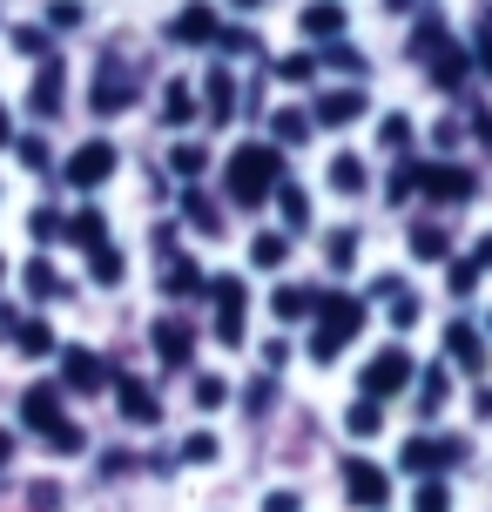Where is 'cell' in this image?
Segmentation results:
<instances>
[{
    "instance_id": "17",
    "label": "cell",
    "mask_w": 492,
    "mask_h": 512,
    "mask_svg": "<svg viewBox=\"0 0 492 512\" xmlns=\"http://www.w3.org/2000/svg\"><path fill=\"white\" fill-rule=\"evenodd\" d=\"M445 351H452V364H466V371H479V364H486V344H479V331H472V324H452V331H445Z\"/></svg>"
},
{
    "instance_id": "25",
    "label": "cell",
    "mask_w": 492,
    "mask_h": 512,
    "mask_svg": "<svg viewBox=\"0 0 492 512\" xmlns=\"http://www.w3.org/2000/svg\"><path fill=\"white\" fill-rule=\"evenodd\" d=\"M284 256H290V236H277V230H263L257 243H250V263H257V270H277Z\"/></svg>"
},
{
    "instance_id": "12",
    "label": "cell",
    "mask_w": 492,
    "mask_h": 512,
    "mask_svg": "<svg viewBox=\"0 0 492 512\" xmlns=\"http://www.w3.org/2000/svg\"><path fill=\"white\" fill-rule=\"evenodd\" d=\"M466 48H452V41H439V48H432V81H439L445 95H452V88H459V81H466Z\"/></svg>"
},
{
    "instance_id": "48",
    "label": "cell",
    "mask_w": 492,
    "mask_h": 512,
    "mask_svg": "<svg viewBox=\"0 0 492 512\" xmlns=\"http://www.w3.org/2000/svg\"><path fill=\"white\" fill-rule=\"evenodd\" d=\"M14 149H21V162H27V169H41V162H48V149H41V142H34V135H21V142H14Z\"/></svg>"
},
{
    "instance_id": "40",
    "label": "cell",
    "mask_w": 492,
    "mask_h": 512,
    "mask_svg": "<svg viewBox=\"0 0 492 512\" xmlns=\"http://www.w3.org/2000/svg\"><path fill=\"white\" fill-rule=\"evenodd\" d=\"M182 459H189V465H209V459H216V438H209V432L182 438Z\"/></svg>"
},
{
    "instance_id": "54",
    "label": "cell",
    "mask_w": 492,
    "mask_h": 512,
    "mask_svg": "<svg viewBox=\"0 0 492 512\" xmlns=\"http://www.w3.org/2000/svg\"><path fill=\"white\" fill-rule=\"evenodd\" d=\"M472 263H479V270H486V263H492V236H486V243H479V256H472Z\"/></svg>"
},
{
    "instance_id": "13",
    "label": "cell",
    "mask_w": 492,
    "mask_h": 512,
    "mask_svg": "<svg viewBox=\"0 0 492 512\" xmlns=\"http://www.w3.org/2000/svg\"><path fill=\"white\" fill-rule=\"evenodd\" d=\"M156 358H162V364H176V371H182V364L196 358V337L182 331V324H156Z\"/></svg>"
},
{
    "instance_id": "38",
    "label": "cell",
    "mask_w": 492,
    "mask_h": 512,
    "mask_svg": "<svg viewBox=\"0 0 492 512\" xmlns=\"http://www.w3.org/2000/svg\"><path fill=\"white\" fill-rule=\"evenodd\" d=\"M196 405H203V411L230 405V384H223V378H196Z\"/></svg>"
},
{
    "instance_id": "51",
    "label": "cell",
    "mask_w": 492,
    "mask_h": 512,
    "mask_svg": "<svg viewBox=\"0 0 492 512\" xmlns=\"http://www.w3.org/2000/svg\"><path fill=\"white\" fill-rule=\"evenodd\" d=\"M182 209H189V223H203V230H209V223H216V209H209L203 196H189V203H182Z\"/></svg>"
},
{
    "instance_id": "10",
    "label": "cell",
    "mask_w": 492,
    "mask_h": 512,
    "mask_svg": "<svg viewBox=\"0 0 492 512\" xmlns=\"http://www.w3.org/2000/svg\"><path fill=\"white\" fill-rule=\"evenodd\" d=\"M398 459H405V472H439V465L459 459V445H452V438H445V445H439V438H412Z\"/></svg>"
},
{
    "instance_id": "57",
    "label": "cell",
    "mask_w": 492,
    "mask_h": 512,
    "mask_svg": "<svg viewBox=\"0 0 492 512\" xmlns=\"http://www.w3.org/2000/svg\"><path fill=\"white\" fill-rule=\"evenodd\" d=\"M236 7H263V0H236Z\"/></svg>"
},
{
    "instance_id": "52",
    "label": "cell",
    "mask_w": 492,
    "mask_h": 512,
    "mask_svg": "<svg viewBox=\"0 0 492 512\" xmlns=\"http://www.w3.org/2000/svg\"><path fill=\"white\" fill-rule=\"evenodd\" d=\"M263 512H297V492H270V499H263Z\"/></svg>"
},
{
    "instance_id": "27",
    "label": "cell",
    "mask_w": 492,
    "mask_h": 512,
    "mask_svg": "<svg viewBox=\"0 0 492 512\" xmlns=\"http://www.w3.org/2000/svg\"><path fill=\"white\" fill-rule=\"evenodd\" d=\"M162 115H169V128H182L189 115H196V95H189L182 81H169V88H162Z\"/></svg>"
},
{
    "instance_id": "32",
    "label": "cell",
    "mask_w": 492,
    "mask_h": 512,
    "mask_svg": "<svg viewBox=\"0 0 492 512\" xmlns=\"http://www.w3.org/2000/svg\"><path fill=\"white\" fill-rule=\"evenodd\" d=\"M277 142H284V149H297V142H304V135H311V115H297V108H284V115H277Z\"/></svg>"
},
{
    "instance_id": "3",
    "label": "cell",
    "mask_w": 492,
    "mask_h": 512,
    "mask_svg": "<svg viewBox=\"0 0 492 512\" xmlns=\"http://www.w3.org/2000/svg\"><path fill=\"white\" fill-rule=\"evenodd\" d=\"M412 378H418L412 351H405V344H391V351H378V358L364 364V398H378V405H385V398H398Z\"/></svg>"
},
{
    "instance_id": "19",
    "label": "cell",
    "mask_w": 492,
    "mask_h": 512,
    "mask_svg": "<svg viewBox=\"0 0 492 512\" xmlns=\"http://www.w3.org/2000/svg\"><path fill=\"white\" fill-rule=\"evenodd\" d=\"M344 432L351 438H378L385 432V405H378V398H358V405L344 411Z\"/></svg>"
},
{
    "instance_id": "49",
    "label": "cell",
    "mask_w": 492,
    "mask_h": 512,
    "mask_svg": "<svg viewBox=\"0 0 492 512\" xmlns=\"http://www.w3.org/2000/svg\"><path fill=\"white\" fill-rule=\"evenodd\" d=\"M472 283H479V263H452V290H459V297H466Z\"/></svg>"
},
{
    "instance_id": "5",
    "label": "cell",
    "mask_w": 492,
    "mask_h": 512,
    "mask_svg": "<svg viewBox=\"0 0 492 512\" xmlns=\"http://www.w3.org/2000/svg\"><path fill=\"white\" fill-rule=\"evenodd\" d=\"M216 290V337L223 344H243V317H250V290L236 277H223V283H209Z\"/></svg>"
},
{
    "instance_id": "30",
    "label": "cell",
    "mask_w": 492,
    "mask_h": 512,
    "mask_svg": "<svg viewBox=\"0 0 492 512\" xmlns=\"http://www.w3.org/2000/svg\"><path fill=\"white\" fill-rule=\"evenodd\" d=\"M412 256H418V263H439V256H445V230L418 223V230H412Z\"/></svg>"
},
{
    "instance_id": "28",
    "label": "cell",
    "mask_w": 492,
    "mask_h": 512,
    "mask_svg": "<svg viewBox=\"0 0 492 512\" xmlns=\"http://www.w3.org/2000/svg\"><path fill=\"white\" fill-rule=\"evenodd\" d=\"M88 270H95V283H122V250L95 243V250H88Z\"/></svg>"
},
{
    "instance_id": "50",
    "label": "cell",
    "mask_w": 492,
    "mask_h": 512,
    "mask_svg": "<svg viewBox=\"0 0 492 512\" xmlns=\"http://www.w3.org/2000/svg\"><path fill=\"white\" fill-rule=\"evenodd\" d=\"M263 364H270V371H284V364H290V344H284V337H277V344H263Z\"/></svg>"
},
{
    "instance_id": "24",
    "label": "cell",
    "mask_w": 492,
    "mask_h": 512,
    "mask_svg": "<svg viewBox=\"0 0 492 512\" xmlns=\"http://www.w3.org/2000/svg\"><path fill=\"white\" fill-rule=\"evenodd\" d=\"M27 102H34V115H61V68H41V75H34V95H27Z\"/></svg>"
},
{
    "instance_id": "58",
    "label": "cell",
    "mask_w": 492,
    "mask_h": 512,
    "mask_svg": "<svg viewBox=\"0 0 492 512\" xmlns=\"http://www.w3.org/2000/svg\"><path fill=\"white\" fill-rule=\"evenodd\" d=\"M0 277H7V256H0Z\"/></svg>"
},
{
    "instance_id": "35",
    "label": "cell",
    "mask_w": 492,
    "mask_h": 512,
    "mask_svg": "<svg viewBox=\"0 0 492 512\" xmlns=\"http://www.w3.org/2000/svg\"><path fill=\"white\" fill-rule=\"evenodd\" d=\"M418 512H452V486L445 479H425L418 486Z\"/></svg>"
},
{
    "instance_id": "21",
    "label": "cell",
    "mask_w": 492,
    "mask_h": 512,
    "mask_svg": "<svg viewBox=\"0 0 492 512\" xmlns=\"http://www.w3.org/2000/svg\"><path fill=\"white\" fill-rule=\"evenodd\" d=\"M162 290H169V297H203V270H196L189 256H176V263L162 270Z\"/></svg>"
},
{
    "instance_id": "53",
    "label": "cell",
    "mask_w": 492,
    "mask_h": 512,
    "mask_svg": "<svg viewBox=\"0 0 492 512\" xmlns=\"http://www.w3.org/2000/svg\"><path fill=\"white\" fill-rule=\"evenodd\" d=\"M0 149H14V115L0 108Z\"/></svg>"
},
{
    "instance_id": "14",
    "label": "cell",
    "mask_w": 492,
    "mask_h": 512,
    "mask_svg": "<svg viewBox=\"0 0 492 512\" xmlns=\"http://www.w3.org/2000/svg\"><path fill=\"white\" fill-rule=\"evenodd\" d=\"M270 310H277V324H297V317H311V310H317V290H304V283H284V290L270 297Z\"/></svg>"
},
{
    "instance_id": "45",
    "label": "cell",
    "mask_w": 492,
    "mask_h": 512,
    "mask_svg": "<svg viewBox=\"0 0 492 512\" xmlns=\"http://www.w3.org/2000/svg\"><path fill=\"white\" fill-rule=\"evenodd\" d=\"M439 41H445V27H439V21H425V27H418V34H412V48H418V54H432V48H439Z\"/></svg>"
},
{
    "instance_id": "46",
    "label": "cell",
    "mask_w": 492,
    "mask_h": 512,
    "mask_svg": "<svg viewBox=\"0 0 492 512\" xmlns=\"http://www.w3.org/2000/svg\"><path fill=\"white\" fill-rule=\"evenodd\" d=\"M472 54H479V75H486V81H492V21H486V27H479V48H472Z\"/></svg>"
},
{
    "instance_id": "34",
    "label": "cell",
    "mask_w": 492,
    "mask_h": 512,
    "mask_svg": "<svg viewBox=\"0 0 492 512\" xmlns=\"http://www.w3.org/2000/svg\"><path fill=\"white\" fill-rule=\"evenodd\" d=\"M230 108H236V81H230V75H209V115L223 122Z\"/></svg>"
},
{
    "instance_id": "7",
    "label": "cell",
    "mask_w": 492,
    "mask_h": 512,
    "mask_svg": "<svg viewBox=\"0 0 492 512\" xmlns=\"http://www.w3.org/2000/svg\"><path fill=\"white\" fill-rule=\"evenodd\" d=\"M418 182H425V196H439V203H466L472 196V169H459V162H432V169H418Z\"/></svg>"
},
{
    "instance_id": "15",
    "label": "cell",
    "mask_w": 492,
    "mask_h": 512,
    "mask_svg": "<svg viewBox=\"0 0 492 512\" xmlns=\"http://www.w3.org/2000/svg\"><path fill=\"white\" fill-rule=\"evenodd\" d=\"M358 115H364V95H358V88H331V95H324V102H317V122H358Z\"/></svg>"
},
{
    "instance_id": "33",
    "label": "cell",
    "mask_w": 492,
    "mask_h": 512,
    "mask_svg": "<svg viewBox=\"0 0 492 512\" xmlns=\"http://www.w3.org/2000/svg\"><path fill=\"white\" fill-rule=\"evenodd\" d=\"M324 256H331V270H351V263H358V230H337L331 243H324Z\"/></svg>"
},
{
    "instance_id": "22",
    "label": "cell",
    "mask_w": 492,
    "mask_h": 512,
    "mask_svg": "<svg viewBox=\"0 0 492 512\" xmlns=\"http://www.w3.org/2000/svg\"><path fill=\"white\" fill-rule=\"evenodd\" d=\"M61 230H68V243H81V250H95V243H108L102 209H75V223H61Z\"/></svg>"
},
{
    "instance_id": "55",
    "label": "cell",
    "mask_w": 492,
    "mask_h": 512,
    "mask_svg": "<svg viewBox=\"0 0 492 512\" xmlns=\"http://www.w3.org/2000/svg\"><path fill=\"white\" fill-rule=\"evenodd\" d=\"M385 7H418V0H385Z\"/></svg>"
},
{
    "instance_id": "4",
    "label": "cell",
    "mask_w": 492,
    "mask_h": 512,
    "mask_svg": "<svg viewBox=\"0 0 492 512\" xmlns=\"http://www.w3.org/2000/svg\"><path fill=\"white\" fill-rule=\"evenodd\" d=\"M108 176H115V142H102V135L68 155V182H75V189H102Z\"/></svg>"
},
{
    "instance_id": "41",
    "label": "cell",
    "mask_w": 492,
    "mask_h": 512,
    "mask_svg": "<svg viewBox=\"0 0 492 512\" xmlns=\"http://www.w3.org/2000/svg\"><path fill=\"white\" fill-rule=\"evenodd\" d=\"M277 75H284V81H311L317 61H311V54H284V61H277Z\"/></svg>"
},
{
    "instance_id": "20",
    "label": "cell",
    "mask_w": 492,
    "mask_h": 512,
    "mask_svg": "<svg viewBox=\"0 0 492 512\" xmlns=\"http://www.w3.org/2000/svg\"><path fill=\"white\" fill-rule=\"evenodd\" d=\"M129 108V81L115 75V68H102L95 75V115H122Z\"/></svg>"
},
{
    "instance_id": "47",
    "label": "cell",
    "mask_w": 492,
    "mask_h": 512,
    "mask_svg": "<svg viewBox=\"0 0 492 512\" xmlns=\"http://www.w3.org/2000/svg\"><path fill=\"white\" fill-rule=\"evenodd\" d=\"M48 21H54V27H75V21H81V7H75V0H54Z\"/></svg>"
},
{
    "instance_id": "23",
    "label": "cell",
    "mask_w": 492,
    "mask_h": 512,
    "mask_svg": "<svg viewBox=\"0 0 492 512\" xmlns=\"http://www.w3.org/2000/svg\"><path fill=\"white\" fill-rule=\"evenodd\" d=\"M14 351H21V358H48V351H54V331L41 324V317H27V324H14Z\"/></svg>"
},
{
    "instance_id": "8",
    "label": "cell",
    "mask_w": 492,
    "mask_h": 512,
    "mask_svg": "<svg viewBox=\"0 0 492 512\" xmlns=\"http://www.w3.org/2000/svg\"><path fill=\"white\" fill-rule=\"evenodd\" d=\"M115 411H122L129 425H156V418H162L156 391H149V384H142V378H122V384H115Z\"/></svg>"
},
{
    "instance_id": "18",
    "label": "cell",
    "mask_w": 492,
    "mask_h": 512,
    "mask_svg": "<svg viewBox=\"0 0 492 512\" xmlns=\"http://www.w3.org/2000/svg\"><path fill=\"white\" fill-rule=\"evenodd\" d=\"M61 378L75 384V391H95L102 384V358L95 351H61Z\"/></svg>"
},
{
    "instance_id": "9",
    "label": "cell",
    "mask_w": 492,
    "mask_h": 512,
    "mask_svg": "<svg viewBox=\"0 0 492 512\" xmlns=\"http://www.w3.org/2000/svg\"><path fill=\"white\" fill-rule=\"evenodd\" d=\"M223 27H216V14L209 7H182L176 21H169V41H182V48H203V41H216Z\"/></svg>"
},
{
    "instance_id": "6",
    "label": "cell",
    "mask_w": 492,
    "mask_h": 512,
    "mask_svg": "<svg viewBox=\"0 0 492 512\" xmlns=\"http://www.w3.org/2000/svg\"><path fill=\"white\" fill-rule=\"evenodd\" d=\"M344 492H351V506H385L391 499V472H378L371 459H344Z\"/></svg>"
},
{
    "instance_id": "16",
    "label": "cell",
    "mask_w": 492,
    "mask_h": 512,
    "mask_svg": "<svg viewBox=\"0 0 492 512\" xmlns=\"http://www.w3.org/2000/svg\"><path fill=\"white\" fill-rule=\"evenodd\" d=\"M304 34H311V41H337V34H344V7H337V0L304 7Z\"/></svg>"
},
{
    "instance_id": "36",
    "label": "cell",
    "mask_w": 492,
    "mask_h": 512,
    "mask_svg": "<svg viewBox=\"0 0 492 512\" xmlns=\"http://www.w3.org/2000/svg\"><path fill=\"white\" fill-rule=\"evenodd\" d=\"M203 162H209V155L196 149V142H182V149H169V169H176V176H203Z\"/></svg>"
},
{
    "instance_id": "44",
    "label": "cell",
    "mask_w": 492,
    "mask_h": 512,
    "mask_svg": "<svg viewBox=\"0 0 492 512\" xmlns=\"http://www.w3.org/2000/svg\"><path fill=\"white\" fill-rule=\"evenodd\" d=\"M34 236H41V243H61V216H54V209H34Z\"/></svg>"
},
{
    "instance_id": "29",
    "label": "cell",
    "mask_w": 492,
    "mask_h": 512,
    "mask_svg": "<svg viewBox=\"0 0 492 512\" xmlns=\"http://www.w3.org/2000/svg\"><path fill=\"white\" fill-rule=\"evenodd\" d=\"M27 290H34V297H61V277H54L48 256H34V263H27Z\"/></svg>"
},
{
    "instance_id": "26",
    "label": "cell",
    "mask_w": 492,
    "mask_h": 512,
    "mask_svg": "<svg viewBox=\"0 0 492 512\" xmlns=\"http://www.w3.org/2000/svg\"><path fill=\"white\" fill-rule=\"evenodd\" d=\"M331 189H337V196H358V189H364V162H358V155H337V162H331Z\"/></svg>"
},
{
    "instance_id": "37",
    "label": "cell",
    "mask_w": 492,
    "mask_h": 512,
    "mask_svg": "<svg viewBox=\"0 0 492 512\" xmlns=\"http://www.w3.org/2000/svg\"><path fill=\"white\" fill-rule=\"evenodd\" d=\"M445 391H452V378H445V364H432V371H425V398H418V405L439 411V405H445Z\"/></svg>"
},
{
    "instance_id": "42",
    "label": "cell",
    "mask_w": 492,
    "mask_h": 512,
    "mask_svg": "<svg viewBox=\"0 0 492 512\" xmlns=\"http://www.w3.org/2000/svg\"><path fill=\"white\" fill-rule=\"evenodd\" d=\"M378 142H385V149H405V142H412V122H405V115H391V122L378 128Z\"/></svg>"
},
{
    "instance_id": "11",
    "label": "cell",
    "mask_w": 492,
    "mask_h": 512,
    "mask_svg": "<svg viewBox=\"0 0 492 512\" xmlns=\"http://www.w3.org/2000/svg\"><path fill=\"white\" fill-rule=\"evenodd\" d=\"M21 418L34 425V432H54V425H61V391H54V384H34V391L21 398Z\"/></svg>"
},
{
    "instance_id": "39",
    "label": "cell",
    "mask_w": 492,
    "mask_h": 512,
    "mask_svg": "<svg viewBox=\"0 0 492 512\" xmlns=\"http://www.w3.org/2000/svg\"><path fill=\"white\" fill-rule=\"evenodd\" d=\"M48 445H54V452H81L88 438H81V425H75V418H61V425L48 432Z\"/></svg>"
},
{
    "instance_id": "1",
    "label": "cell",
    "mask_w": 492,
    "mask_h": 512,
    "mask_svg": "<svg viewBox=\"0 0 492 512\" xmlns=\"http://www.w3.org/2000/svg\"><path fill=\"white\" fill-rule=\"evenodd\" d=\"M277 182H284V155L270 149V142H250V149L230 155V203L257 209V203H270Z\"/></svg>"
},
{
    "instance_id": "43",
    "label": "cell",
    "mask_w": 492,
    "mask_h": 512,
    "mask_svg": "<svg viewBox=\"0 0 492 512\" xmlns=\"http://www.w3.org/2000/svg\"><path fill=\"white\" fill-rule=\"evenodd\" d=\"M412 189H418V169H398V176L385 182V196H391V203H405V196H412Z\"/></svg>"
},
{
    "instance_id": "31",
    "label": "cell",
    "mask_w": 492,
    "mask_h": 512,
    "mask_svg": "<svg viewBox=\"0 0 492 512\" xmlns=\"http://www.w3.org/2000/svg\"><path fill=\"white\" fill-rule=\"evenodd\" d=\"M277 209H284V223H290V230H297V223L311 216V196H304L297 182H284V189H277Z\"/></svg>"
},
{
    "instance_id": "2",
    "label": "cell",
    "mask_w": 492,
    "mask_h": 512,
    "mask_svg": "<svg viewBox=\"0 0 492 512\" xmlns=\"http://www.w3.org/2000/svg\"><path fill=\"white\" fill-rule=\"evenodd\" d=\"M317 317H324V324H317V337H311V358L331 364L337 351L364 331V304L358 297H317Z\"/></svg>"
},
{
    "instance_id": "56",
    "label": "cell",
    "mask_w": 492,
    "mask_h": 512,
    "mask_svg": "<svg viewBox=\"0 0 492 512\" xmlns=\"http://www.w3.org/2000/svg\"><path fill=\"white\" fill-rule=\"evenodd\" d=\"M0 465H7V438H0Z\"/></svg>"
}]
</instances>
